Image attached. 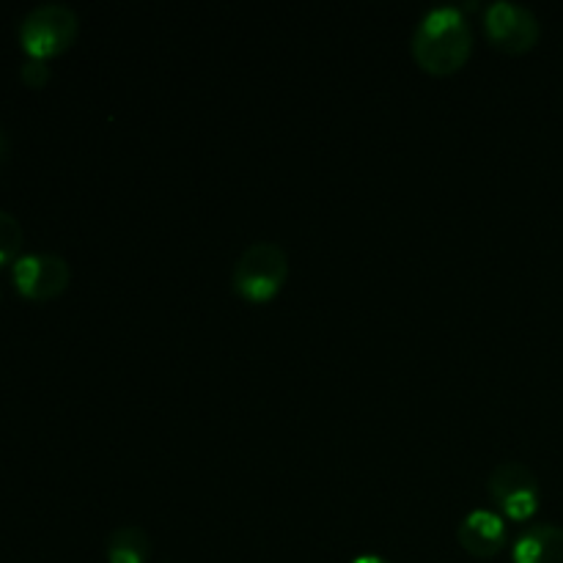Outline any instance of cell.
<instances>
[{"label": "cell", "mask_w": 563, "mask_h": 563, "mask_svg": "<svg viewBox=\"0 0 563 563\" xmlns=\"http://www.w3.org/2000/svg\"><path fill=\"white\" fill-rule=\"evenodd\" d=\"M515 563H563V528L555 522L526 528L515 544Z\"/></svg>", "instance_id": "obj_8"}, {"label": "cell", "mask_w": 563, "mask_h": 563, "mask_svg": "<svg viewBox=\"0 0 563 563\" xmlns=\"http://www.w3.org/2000/svg\"><path fill=\"white\" fill-rule=\"evenodd\" d=\"M484 27H487L489 42L511 55L533 49L539 36H542V25H539L537 14L528 5L511 3V0L489 3L484 9Z\"/></svg>", "instance_id": "obj_5"}, {"label": "cell", "mask_w": 563, "mask_h": 563, "mask_svg": "<svg viewBox=\"0 0 563 563\" xmlns=\"http://www.w3.org/2000/svg\"><path fill=\"white\" fill-rule=\"evenodd\" d=\"M352 563H394V561L383 559V555H357V559Z\"/></svg>", "instance_id": "obj_12"}, {"label": "cell", "mask_w": 563, "mask_h": 563, "mask_svg": "<svg viewBox=\"0 0 563 563\" xmlns=\"http://www.w3.org/2000/svg\"><path fill=\"white\" fill-rule=\"evenodd\" d=\"M108 563H146L152 555V539L137 526H119L104 544Z\"/></svg>", "instance_id": "obj_9"}, {"label": "cell", "mask_w": 563, "mask_h": 563, "mask_svg": "<svg viewBox=\"0 0 563 563\" xmlns=\"http://www.w3.org/2000/svg\"><path fill=\"white\" fill-rule=\"evenodd\" d=\"M462 550L473 559H495L506 544V520L500 511L473 509L462 517L456 528Z\"/></svg>", "instance_id": "obj_7"}, {"label": "cell", "mask_w": 563, "mask_h": 563, "mask_svg": "<svg viewBox=\"0 0 563 563\" xmlns=\"http://www.w3.org/2000/svg\"><path fill=\"white\" fill-rule=\"evenodd\" d=\"M22 247V225L11 212L0 209V267L16 262Z\"/></svg>", "instance_id": "obj_10"}, {"label": "cell", "mask_w": 563, "mask_h": 563, "mask_svg": "<svg viewBox=\"0 0 563 563\" xmlns=\"http://www.w3.org/2000/svg\"><path fill=\"white\" fill-rule=\"evenodd\" d=\"M473 53V27L460 5H434L412 33V58L429 75H454Z\"/></svg>", "instance_id": "obj_1"}, {"label": "cell", "mask_w": 563, "mask_h": 563, "mask_svg": "<svg viewBox=\"0 0 563 563\" xmlns=\"http://www.w3.org/2000/svg\"><path fill=\"white\" fill-rule=\"evenodd\" d=\"M289 278V256L278 242H253L240 253L231 286L247 302H267Z\"/></svg>", "instance_id": "obj_2"}, {"label": "cell", "mask_w": 563, "mask_h": 563, "mask_svg": "<svg viewBox=\"0 0 563 563\" xmlns=\"http://www.w3.org/2000/svg\"><path fill=\"white\" fill-rule=\"evenodd\" d=\"M487 489L500 515H506L509 520H528V517L537 515L539 500H542L537 473L522 462L495 465L487 478Z\"/></svg>", "instance_id": "obj_4"}, {"label": "cell", "mask_w": 563, "mask_h": 563, "mask_svg": "<svg viewBox=\"0 0 563 563\" xmlns=\"http://www.w3.org/2000/svg\"><path fill=\"white\" fill-rule=\"evenodd\" d=\"M20 77H22V82H25L27 88H44V86H47V80H49L47 60H36V58L25 60V64H22V69H20Z\"/></svg>", "instance_id": "obj_11"}, {"label": "cell", "mask_w": 563, "mask_h": 563, "mask_svg": "<svg viewBox=\"0 0 563 563\" xmlns=\"http://www.w3.org/2000/svg\"><path fill=\"white\" fill-rule=\"evenodd\" d=\"M11 278H14L16 291L22 297L44 302L64 295L71 280V269L58 253H27V256H20L14 262Z\"/></svg>", "instance_id": "obj_6"}, {"label": "cell", "mask_w": 563, "mask_h": 563, "mask_svg": "<svg viewBox=\"0 0 563 563\" xmlns=\"http://www.w3.org/2000/svg\"><path fill=\"white\" fill-rule=\"evenodd\" d=\"M80 33V20L66 3H42L20 22V44L31 58L47 60L66 53Z\"/></svg>", "instance_id": "obj_3"}, {"label": "cell", "mask_w": 563, "mask_h": 563, "mask_svg": "<svg viewBox=\"0 0 563 563\" xmlns=\"http://www.w3.org/2000/svg\"><path fill=\"white\" fill-rule=\"evenodd\" d=\"M0 154H3V137H0Z\"/></svg>", "instance_id": "obj_13"}]
</instances>
